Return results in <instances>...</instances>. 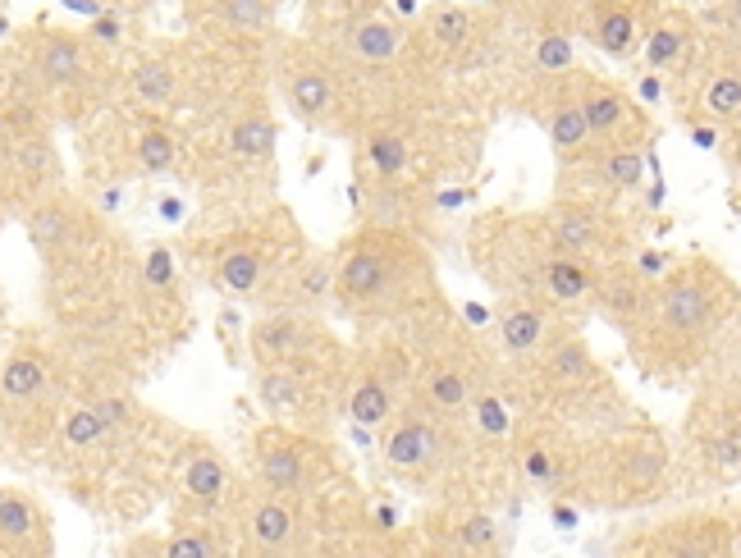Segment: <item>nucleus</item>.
I'll return each instance as SVG.
<instances>
[{
    "label": "nucleus",
    "mask_w": 741,
    "mask_h": 558,
    "mask_svg": "<svg viewBox=\"0 0 741 558\" xmlns=\"http://www.w3.org/2000/svg\"><path fill=\"white\" fill-rule=\"evenodd\" d=\"M385 257H376V252H353L348 257V266L339 270V289H344V298H371V293L385 284Z\"/></svg>",
    "instance_id": "nucleus-1"
},
{
    "label": "nucleus",
    "mask_w": 741,
    "mask_h": 558,
    "mask_svg": "<svg viewBox=\"0 0 741 558\" xmlns=\"http://www.w3.org/2000/svg\"><path fill=\"white\" fill-rule=\"evenodd\" d=\"M430 444H435V435H430L426 426H403L398 435H389L385 453H389V462H398V467H417V462L430 453Z\"/></svg>",
    "instance_id": "nucleus-2"
},
{
    "label": "nucleus",
    "mask_w": 741,
    "mask_h": 558,
    "mask_svg": "<svg viewBox=\"0 0 741 558\" xmlns=\"http://www.w3.org/2000/svg\"><path fill=\"white\" fill-rule=\"evenodd\" d=\"M581 115H586V129L613 133L618 124H623V101L613 97V92H604V87H591V92H586V106H581Z\"/></svg>",
    "instance_id": "nucleus-3"
},
{
    "label": "nucleus",
    "mask_w": 741,
    "mask_h": 558,
    "mask_svg": "<svg viewBox=\"0 0 741 558\" xmlns=\"http://www.w3.org/2000/svg\"><path fill=\"white\" fill-rule=\"evenodd\" d=\"M664 316L673 325H682V330H696L709 316V302H705V293H696V289H673L664 298Z\"/></svg>",
    "instance_id": "nucleus-4"
},
{
    "label": "nucleus",
    "mask_w": 741,
    "mask_h": 558,
    "mask_svg": "<svg viewBox=\"0 0 741 558\" xmlns=\"http://www.w3.org/2000/svg\"><path fill=\"white\" fill-rule=\"evenodd\" d=\"M234 151L238 156H257V161H266L270 151H275V124H270V119H247V124H238Z\"/></svg>",
    "instance_id": "nucleus-5"
},
{
    "label": "nucleus",
    "mask_w": 741,
    "mask_h": 558,
    "mask_svg": "<svg viewBox=\"0 0 741 558\" xmlns=\"http://www.w3.org/2000/svg\"><path fill=\"white\" fill-rule=\"evenodd\" d=\"M353 51L362 55V60H389V55L398 51V33L389 23H362L353 37Z\"/></svg>",
    "instance_id": "nucleus-6"
},
{
    "label": "nucleus",
    "mask_w": 741,
    "mask_h": 558,
    "mask_svg": "<svg viewBox=\"0 0 741 558\" xmlns=\"http://www.w3.org/2000/svg\"><path fill=\"white\" fill-rule=\"evenodd\" d=\"M540 330H545L540 312H508L504 316V344H508V353H527V348H536L540 344Z\"/></svg>",
    "instance_id": "nucleus-7"
},
{
    "label": "nucleus",
    "mask_w": 741,
    "mask_h": 558,
    "mask_svg": "<svg viewBox=\"0 0 741 558\" xmlns=\"http://www.w3.org/2000/svg\"><path fill=\"white\" fill-rule=\"evenodd\" d=\"M0 389H5V398H28L42 389V366L33 362V357H19V362L5 366V380H0Z\"/></svg>",
    "instance_id": "nucleus-8"
},
{
    "label": "nucleus",
    "mask_w": 741,
    "mask_h": 558,
    "mask_svg": "<svg viewBox=\"0 0 741 558\" xmlns=\"http://www.w3.org/2000/svg\"><path fill=\"white\" fill-rule=\"evenodd\" d=\"M385 417H389V394L376 385V380H366V385L353 394V421H362V426H380Z\"/></svg>",
    "instance_id": "nucleus-9"
},
{
    "label": "nucleus",
    "mask_w": 741,
    "mask_h": 558,
    "mask_svg": "<svg viewBox=\"0 0 741 558\" xmlns=\"http://www.w3.org/2000/svg\"><path fill=\"white\" fill-rule=\"evenodd\" d=\"M293 106H298L302 115H321V110L330 106V83H325L321 74H302L298 83H293Z\"/></svg>",
    "instance_id": "nucleus-10"
},
{
    "label": "nucleus",
    "mask_w": 741,
    "mask_h": 558,
    "mask_svg": "<svg viewBox=\"0 0 741 558\" xmlns=\"http://www.w3.org/2000/svg\"><path fill=\"white\" fill-rule=\"evenodd\" d=\"M257 536H261V545H284V540H289V531H293V517L284 513L280 504H266L257 513Z\"/></svg>",
    "instance_id": "nucleus-11"
},
{
    "label": "nucleus",
    "mask_w": 741,
    "mask_h": 558,
    "mask_svg": "<svg viewBox=\"0 0 741 558\" xmlns=\"http://www.w3.org/2000/svg\"><path fill=\"white\" fill-rule=\"evenodd\" d=\"M74 69H78V51H74V42H51V46H46V55H42V74L51 78V83H65V78H74Z\"/></svg>",
    "instance_id": "nucleus-12"
},
{
    "label": "nucleus",
    "mask_w": 741,
    "mask_h": 558,
    "mask_svg": "<svg viewBox=\"0 0 741 558\" xmlns=\"http://www.w3.org/2000/svg\"><path fill=\"white\" fill-rule=\"evenodd\" d=\"M600 42H604V51L627 55V46H632V14H623V10L604 14V19H600Z\"/></svg>",
    "instance_id": "nucleus-13"
},
{
    "label": "nucleus",
    "mask_w": 741,
    "mask_h": 558,
    "mask_svg": "<svg viewBox=\"0 0 741 558\" xmlns=\"http://www.w3.org/2000/svg\"><path fill=\"white\" fill-rule=\"evenodd\" d=\"M549 289L559 293V298H581L586 293V270L577 261H554L549 266Z\"/></svg>",
    "instance_id": "nucleus-14"
},
{
    "label": "nucleus",
    "mask_w": 741,
    "mask_h": 558,
    "mask_svg": "<svg viewBox=\"0 0 741 558\" xmlns=\"http://www.w3.org/2000/svg\"><path fill=\"white\" fill-rule=\"evenodd\" d=\"M586 115H581V106H563L559 115H554V142L559 147H581L586 142Z\"/></svg>",
    "instance_id": "nucleus-15"
},
{
    "label": "nucleus",
    "mask_w": 741,
    "mask_h": 558,
    "mask_svg": "<svg viewBox=\"0 0 741 558\" xmlns=\"http://www.w3.org/2000/svg\"><path fill=\"white\" fill-rule=\"evenodd\" d=\"M220 485H225V472H220V462L215 458H197L193 467H188V490L193 494L211 499V494H220Z\"/></svg>",
    "instance_id": "nucleus-16"
},
{
    "label": "nucleus",
    "mask_w": 741,
    "mask_h": 558,
    "mask_svg": "<svg viewBox=\"0 0 741 558\" xmlns=\"http://www.w3.org/2000/svg\"><path fill=\"white\" fill-rule=\"evenodd\" d=\"M133 83H138V92L147 101H165L170 97V87H174V74H170V65H142Z\"/></svg>",
    "instance_id": "nucleus-17"
},
{
    "label": "nucleus",
    "mask_w": 741,
    "mask_h": 558,
    "mask_svg": "<svg viewBox=\"0 0 741 558\" xmlns=\"http://www.w3.org/2000/svg\"><path fill=\"white\" fill-rule=\"evenodd\" d=\"M261 472H266L270 485H280V490H293V485H298V476H302L293 453H266V458H261Z\"/></svg>",
    "instance_id": "nucleus-18"
},
{
    "label": "nucleus",
    "mask_w": 741,
    "mask_h": 558,
    "mask_svg": "<svg viewBox=\"0 0 741 558\" xmlns=\"http://www.w3.org/2000/svg\"><path fill=\"white\" fill-rule=\"evenodd\" d=\"M0 531L5 536H28L33 531V508L23 499H0Z\"/></svg>",
    "instance_id": "nucleus-19"
},
{
    "label": "nucleus",
    "mask_w": 741,
    "mask_h": 558,
    "mask_svg": "<svg viewBox=\"0 0 741 558\" xmlns=\"http://www.w3.org/2000/svg\"><path fill=\"white\" fill-rule=\"evenodd\" d=\"M225 284L238 293H247L252 284H257V257L252 252H238V257L225 261Z\"/></svg>",
    "instance_id": "nucleus-20"
},
{
    "label": "nucleus",
    "mask_w": 741,
    "mask_h": 558,
    "mask_svg": "<svg viewBox=\"0 0 741 558\" xmlns=\"http://www.w3.org/2000/svg\"><path fill=\"white\" fill-rule=\"evenodd\" d=\"M220 10H225V19L238 23V28H261V23H266V0H225Z\"/></svg>",
    "instance_id": "nucleus-21"
},
{
    "label": "nucleus",
    "mask_w": 741,
    "mask_h": 558,
    "mask_svg": "<svg viewBox=\"0 0 741 558\" xmlns=\"http://www.w3.org/2000/svg\"><path fill=\"white\" fill-rule=\"evenodd\" d=\"M737 106H741V87L732 74L709 87V110H714V115H737Z\"/></svg>",
    "instance_id": "nucleus-22"
},
{
    "label": "nucleus",
    "mask_w": 741,
    "mask_h": 558,
    "mask_svg": "<svg viewBox=\"0 0 741 558\" xmlns=\"http://www.w3.org/2000/svg\"><path fill=\"white\" fill-rule=\"evenodd\" d=\"M371 161H376L385 174H394V170H403L408 151H403V142H398V138H385V133H380V138L371 142Z\"/></svg>",
    "instance_id": "nucleus-23"
},
{
    "label": "nucleus",
    "mask_w": 741,
    "mask_h": 558,
    "mask_svg": "<svg viewBox=\"0 0 741 558\" xmlns=\"http://www.w3.org/2000/svg\"><path fill=\"white\" fill-rule=\"evenodd\" d=\"M536 65L540 69H568L572 65V46L563 42V37H545V42L536 46Z\"/></svg>",
    "instance_id": "nucleus-24"
},
{
    "label": "nucleus",
    "mask_w": 741,
    "mask_h": 558,
    "mask_svg": "<svg viewBox=\"0 0 741 558\" xmlns=\"http://www.w3.org/2000/svg\"><path fill=\"white\" fill-rule=\"evenodd\" d=\"M106 430V417L101 412H74V421H69V444H92Z\"/></svg>",
    "instance_id": "nucleus-25"
},
{
    "label": "nucleus",
    "mask_w": 741,
    "mask_h": 558,
    "mask_svg": "<svg viewBox=\"0 0 741 558\" xmlns=\"http://www.w3.org/2000/svg\"><path fill=\"white\" fill-rule=\"evenodd\" d=\"M170 156H174V147L165 133H147V138H142V165H147V170H165Z\"/></svg>",
    "instance_id": "nucleus-26"
},
{
    "label": "nucleus",
    "mask_w": 741,
    "mask_h": 558,
    "mask_svg": "<svg viewBox=\"0 0 741 558\" xmlns=\"http://www.w3.org/2000/svg\"><path fill=\"white\" fill-rule=\"evenodd\" d=\"M430 394H435V403H444V408H458L462 398H467V380L462 376H435L430 380Z\"/></svg>",
    "instance_id": "nucleus-27"
},
{
    "label": "nucleus",
    "mask_w": 741,
    "mask_h": 558,
    "mask_svg": "<svg viewBox=\"0 0 741 558\" xmlns=\"http://www.w3.org/2000/svg\"><path fill=\"white\" fill-rule=\"evenodd\" d=\"M677 51H682V33H673V28H659L650 37V65H668Z\"/></svg>",
    "instance_id": "nucleus-28"
},
{
    "label": "nucleus",
    "mask_w": 741,
    "mask_h": 558,
    "mask_svg": "<svg viewBox=\"0 0 741 558\" xmlns=\"http://www.w3.org/2000/svg\"><path fill=\"white\" fill-rule=\"evenodd\" d=\"M609 179L636 183L641 179V156H636V151H618V156H609Z\"/></svg>",
    "instance_id": "nucleus-29"
},
{
    "label": "nucleus",
    "mask_w": 741,
    "mask_h": 558,
    "mask_svg": "<svg viewBox=\"0 0 741 558\" xmlns=\"http://www.w3.org/2000/svg\"><path fill=\"white\" fill-rule=\"evenodd\" d=\"M435 33H440L444 42H462V37H467V14H462V10H440V14H435Z\"/></svg>",
    "instance_id": "nucleus-30"
},
{
    "label": "nucleus",
    "mask_w": 741,
    "mask_h": 558,
    "mask_svg": "<svg viewBox=\"0 0 741 558\" xmlns=\"http://www.w3.org/2000/svg\"><path fill=\"white\" fill-rule=\"evenodd\" d=\"M481 426L494 430V435H504V430H508V412L499 408L494 398H485V403H481Z\"/></svg>",
    "instance_id": "nucleus-31"
},
{
    "label": "nucleus",
    "mask_w": 741,
    "mask_h": 558,
    "mask_svg": "<svg viewBox=\"0 0 741 558\" xmlns=\"http://www.w3.org/2000/svg\"><path fill=\"white\" fill-rule=\"evenodd\" d=\"M490 536H494L490 517H472V522L462 526V540H467V545H490Z\"/></svg>",
    "instance_id": "nucleus-32"
},
{
    "label": "nucleus",
    "mask_w": 741,
    "mask_h": 558,
    "mask_svg": "<svg viewBox=\"0 0 741 558\" xmlns=\"http://www.w3.org/2000/svg\"><path fill=\"white\" fill-rule=\"evenodd\" d=\"M170 275H174L170 252H151V261H147V279H151V284H165Z\"/></svg>",
    "instance_id": "nucleus-33"
},
{
    "label": "nucleus",
    "mask_w": 741,
    "mask_h": 558,
    "mask_svg": "<svg viewBox=\"0 0 741 558\" xmlns=\"http://www.w3.org/2000/svg\"><path fill=\"white\" fill-rule=\"evenodd\" d=\"M586 238H591V225H586V220H572V225H563L559 243H563V247H581Z\"/></svg>",
    "instance_id": "nucleus-34"
},
{
    "label": "nucleus",
    "mask_w": 741,
    "mask_h": 558,
    "mask_svg": "<svg viewBox=\"0 0 741 558\" xmlns=\"http://www.w3.org/2000/svg\"><path fill=\"white\" fill-rule=\"evenodd\" d=\"M170 554H197V558H202V554H215V545H211V540H174Z\"/></svg>",
    "instance_id": "nucleus-35"
},
{
    "label": "nucleus",
    "mask_w": 741,
    "mask_h": 558,
    "mask_svg": "<svg viewBox=\"0 0 741 558\" xmlns=\"http://www.w3.org/2000/svg\"><path fill=\"white\" fill-rule=\"evenodd\" d=\"M33 229H37V238H42V243H46V238H55V229H60V215H37V220H33Z\"/></svg>",
    "instance_id": "nucleus-36"
},
{
    "label": "nucleus",
    "mask_w": 741,
    "mask_h": 558,
    "mask_svg": "<svg viewBox=\"0 0 741 558\" xmlns=\"http://www.w3.org/2000/svg\"><path fill=\"white\" fill-rule=\"evenodd\" d=\"M581 366H586V353H581V348H563L559 353V371H581Z\"/></svg>",
    "instance_id": "nucleus-37"
},
{
    "label": "nucleus",
    "mask_w": 741,
    "mask_h": 558,
    "mask_svg": "<svg viewBox=\"0 0 741 558\" xmlns=\"http://www.w3.org/2000/svg\"><path fill=\"white\" fill-rule=\"evenodd\" d=\"M527 472L531 476H549V458H545V453H527Z\"/></svg>",
    "instance_id": "nucleus-38"
},
{
    "label": "nucleus",
    "mask_w": 741,
    "mask_h": 558,
    "mask_svg": "<svg viewBox=\"0 0 741 558\" xmlns=\"http://www.w3.org/2000/svg\"><path fill=\"white\" fill-rule=\"evenodd\" d=\"M554 522H559V526H572V522H577V517H572L568 508H554Z\"/></svg>",
    "instance_id": "nucleus-39"
}]
</instances>
